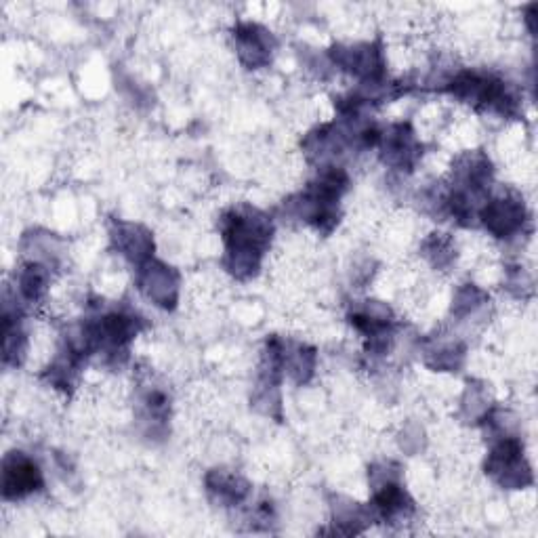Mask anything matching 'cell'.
<instances>
[{
  "label": "cell",
  "mask_w": 538,
  "mask_h": 538,
  "mask_svg": "<svg viewBox=\"0 0 538 538\" xmlns=\"http://www.w3.org/2000/svg\"><path fill=\"white\" fill-rule=\"evenodd\" d=\"M223 238L232 272L236 276H251L272 240V221L259 211H234L225 219Z\"/></svg>",
  "instance_id": "cell-1"
},
{
  "label": "cell",
  "mask_w": 538,
  "mask_h": 538,
  "mask_svg": "<svg viewBox=\"0 0 538 538\" xmlns=\"http://www.w3.org/2000/svg\"><path fill=\"white\" fill-rule=\"evenodd\" d=\"M452 93L473 103V106L499 110L503 114H509L515 106L513 97L507 93V87L503 80H496L494 76L486 74H473L465 72L457 80L452 82Z\"/></svg>",
  "instance_id": "cell-2"
},
{
  "label": "cell",
  "mask_w": 538,
  "mask_h": 538,
  "mask_svg": "<svg viewBox=\"0 0 538 538\" xmlns=\"http://www.w3.org/2000/svg\"><path fill=\"white\" fill-rule=\"evenodd\" d=\"M486 469L503 486H511V488H522L528 482V480H524V475H528L530 478V469L524 463L522 446H520V442L511 440V438L501 442L492 450Z\"/></svg>",
  "instance_id": "cell-3"
},
{
  "label": "cell",
  "mask_w": 538,
  "mask_h": 538,
  "mask_svg": "<svg viewBox=\"0 0 538 538\" xmlns=\"http://www.w3.org/2000/svg\"><path fill=\"white\" fill-rule=\"evenodd\" d=\"M43 486V475L38 467L26 459L22 452H13L5 459L3 471V494L5 499H22V496Z\"/></svg>",
  "instance_id": "cell-4"
},
{
  "label": "cell",
  "mask_w": 538,
  "mask_h": 538,
  "mask_svg": "<svg viewBox=\"0 0 538 538\" xmlns=\"http://www.w3.org/2000/svg\"><path fill=\"white\" fill-rule=\"evenodd\" d=\"M482 219L494 236L505 238L520 230L522 223L526 221V211L520 200L496 198L484 206Z\"/></svg>",
  "instance_id": "cell-5"
},
{
  "label": "cell",
  "mask_w": 538,
  "mask_h": 538,
  "mask_svg": "<svg viewBox=\"0 0 538 538\" xmlns=\"http://www.w3.org/2000/svg\"><path fill=\"white\" fill-rule=\"evenodd\" d=\"M167 265H148L141 276V291L162 307H173L177 299V276Z\"/></svg>",
  "instance_id": "cell-6"
},
{
  "label": "cell",
  "mask_w": 538,
  "mask_h": 538,
  "mask_svg": "<svg viewBox=\"0 0 538 538\" xmlns=\"http://www.w3.org/2000/svg\"><path fill=\"white\" fill-rule=\"evenodd\" d=\"M238 51L248 68L265 66L272 59V45L267 43V32L259 26H242L236 32Z\"/></svg>",
  "instance_id": "cell-7"
},
{
  "label": "cell",
  "mask_w": 538,
  "mask_h": 538,
  "mask_svg": "<svg viewBox=\"0 0 538 538\" xmlns=\"http://www.w3.org/2000/svg\"><path fill=\"white\" fill-rule=\"evenodd\" d=\"M383 150H385V160L396 164V167H412V162L417 160L419 156V146L415 137L408 131V127L404 124H398V127H393V131L383 139Z\"/></svg>",
  "instance_id": "cell-8"
},
{
  "label": "cell",
  "mask_w": 538,
  "mask_h": 538,
  "mask_svg": "<svg viewBox=\"0 0 538 538\" xmlns=\"http://www.w3.org/2000/svg\"><path fill=\"white\" fill-rule=\"evenodd\" d=\"M209 488L211 492L219 494V501H227L232 505L242 501L248 492V486L230 473H213L209 478Z\"/></svg>",
  "instance_id": "cell-9"
},
{
  "label": "cell",
  "mask_w": 538,
  "mask_h": 538,
  "mask_svg": "<svg viewBox=\"0 0 538 538\" xmlns=\"http://www.w3.org/2000/svg\"><path fill=\"white\" fill-rule=\"evenodd\" d=\"M45 286H47L45 269L38 267V265H30L22 276V293L28 299H38L40 295L45 293Z\"/></svg>",
  "instance_id": "cell-10"
}]
</instances>
